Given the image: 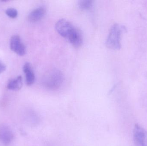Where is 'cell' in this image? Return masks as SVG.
Returning a JSON list of instances; mask_svg holds the SVG:
<instances>
[{
    "label": "cell",
    "mask_w": 147,
    "mask_h": 146,
    "mask_svg": "<svg viewBox=\"0 0 147 146\" xmlns=\"http://www.w3.org/2000/svg\"><path fill=\"white\" fill-rule=\"evenodd\" d=\"M133 135L135 146H147V131L138 124L135 125Z\"/></svg>",
    "instance_id": "4"
},
{
    "label": "cell",
    "mask_w": 147,
    "mask_h": 146,
    "mask_svg": "<svg viewBox=\"0 0 147 146\" xmlns=\"http://www.w3.org/2000/svg\"><path fill=\"white\" fill-rule=\"evenodd\" d=\"M64 75L60 70L56 69H51L46 73L43 79V83L46 88L56 90L63 84Z\"/></svg>",
    "instance_id": "3"
},
{
    "label": "cell",
    "mask_w": 147,
    "mask_h": 146,
    "mask_svg": "<svg viewBox=\"0 0 147 146\" xmlns=\"http://www.w3.org/2000/svg\"><path fill=\"white\" fill-rule=\"evenodd\" d=\"M55 28L59 35L67 39L74 47L78 48L83 44L82 33L69 21L60 19L56 23Z\"/></svg>",
    "instance_id": "1"
},
{
    "label": "cell",
    "mask_w": 147,
    "mask_h": 146,
    "mask_svg": "<svg viewBox=\"0 0 147 146\" xmlns=\"http://www.w3.org/2000/svg\"><path fill=\"white\" fill-rule=\"evenodd\" d=\"M10 47L11 50L19 55L23 56L26 54V46L18 35H14L11 37Z\"/></svg>",
    "instance_id": "5"
},
{
    "label": "cell",
    "mask_w": 147,
    "mask_h": 146,
    "mask_svg": "<svg viewBox=\"0 0 147 146\" xmlns=\"http://www.w3.org/2000/svg\"><path fill=\"white\" fill-rule=\"evenodd\" d=\"M127 31L126 27L120 24L115 23L111 27L106 40V45L109 49L119 50L121 47V39L123 33Z\"/></svg>",
    "instance_id": "2"
},
{
    "label": "cell",
    "mask_w": 147,
    "mask_h": 146,
    "mask_svg": "<svg viewBox=\"0 0 147 146\" xmlns=\"http://www.w3.org/2000/svg\"><path fill=\"white\" fill-rule=\"evenodd\" d=\"M6 13L9 17L12 19L16 18L18 15V12L17 10L12 8L7 9L6 11Z\"/></svg>",
    "instance_id": "11"
},
{
    "label": "cell",
    "mask_w": 147,
    "mask_h": 146,
    "mask_svg": "<svg viewBox=\"0 0 147 146\" xmlns=\"http://www.w3.org/2000/svg\"><path fill=\"white\" fill-rule=\"evenodd\" d=\"M6 69V66L4 63L0 61V74L5 71Z\"/></svg>",
    "instance_id": "12"
},
{
    "label": "cell",
    "mask_w": 147,
    "mask_h": 146,
    "mask_svg": "<svg viewBox=\"0 0 147 146\" xmlns=\"http://www.w3.org/2000/svg\"><path fill=\"white\" fill-rule=\"evenodd\" d=\"M13 138V133L9 128L5 125L0 126V141L5 145H9Z\"/></svg>",
    "instance_id": "6"
},
{
    "label": "cell",
    "mask_w": 147,
    "mask_h": 146,
    "mask_svg": "<svg viewBox=\"0 0 147 146\" xmlns=\"http://www.w3.org/2000/svg\"><path fill=\"white\" fill-rule=\"evenodd\" d=\"M22 86V77L19 76L16 79L10 81L7 85V88L9 90L16 91L20 90Z\"/></svg>",
    "instance_id": "9"
},
{
    "label": "cell",
    "mask_w": 147,
    "mask_h": 146,
    "mask_svg": "<svg viewBox=\"0 0 147 146\" xmlns=\"http://www.w3.org/2000/svg\"><path fill=\"white\" fill-rule=\"evenodd\" d=\"M23 69L26 75L27 85L28 86L32 85L35 81V77L31 64L29 63H25L23 66Z\"/></svg>",
    "instance_id": "8"
},
{
    "label": "cell",
    "mask_w": 147,
    "mask_h": 146,
    "mask_svg": "<svg viewBox=\"0 0 147 146\" xmlns=\"http://www.w3.org/2000/svg\"><path fill=\"white\" fill-rule=\"evenodd\" d=\"M46 8L44 6H40L33 10L28 15V20L33 23L40 20L45 15Z\"/></svg>",
    "instance_id": "7"
},
{
    "label": "cell",
    "mask_w": 147,
    "mask_h": 146,
    "mask_svg": "<svg viewBox=\"0 0 147 146\" xmlns=\"http://www.w3.org/2000/svg\"><path fill=\"white\" fill-rule=\"evenodd\" d=\"M92 0H81L78 1V5L80 9L84 10H89L93 6Z\"/></svg>",
    "instance_id": "10"
}]
</instances>
